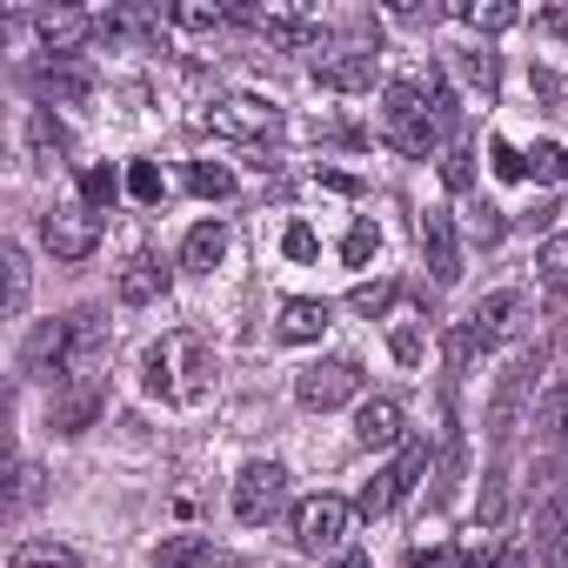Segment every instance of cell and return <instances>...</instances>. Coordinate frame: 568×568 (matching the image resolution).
Returning a JSON list of instances; mask_svg holds the SVG:
<instances>
[{"label": "cell", "instance_id": "6da1fadb", "mask_svg": "<svg viewBox=\"0 0 568 568\" xmlns=\"http://www.w3.org/2000/svg\"><path fill=\"white\" fill-rule=\"evenodd\" d=\"M148 388L161 402H181V408L207 402V388H214V348L201 335H187V328L168 335L161 348H148Z\"/></svg>", "mask_w": 568, "mask_h": 568}, {"label": "cell", "instance_id": "7a4b0ae2", "mask_svg": "<svg viewBox=\"0 0 568 568\" xmlns=\"http://www.w3.org/2000/svg\"><path fill=\"white\" fill-rule=\"evenodd\" d=\"M535 382H541V348H521V355L501 368L495 402H488V435H495V442H515L521 422L535 428Z\"/></svg>", "mask_w": 568, "mask_h": 568}, {"label": "cell", "instance_id": "3957f363", "mask_svg": "<svg viewBox=\"0 0 568 568\" xmlns=\"http://www.w3.org/2000/svg\"><path fill=\"white\" fill-rule=\"evenodd\" d=\"M515 308H521V295H488V302H475L455 328H448V342H442V355H448V368H475L501 335H508V322H515Z\"/></svg>", "mask_w": 568, "mask_h": 568}, {"label": "cell", "instance_id": "277c9868", "mask_svg": "<svg viewBox=\"0 0 568 568\" xmlns=\"http://www.w3.org/2000/svg\"><path fill=\"white\" fill-rule=\"evenodd\" d=\"M101 362H108V315L101 308L61 315V388L68 382H94Z\"/></svg>", "mask_w": 568, "mask_h": 568}, {"label": "cell", "instance_id": "5b68a950", "mask_svg": "<svg viewBox=\"0 0 568 568\" xmlns=\"http://www.w3.org/2000/svg\"><path fill=\"white\" fill-rule=\"evenodd\" d=\"M355 501H342V495H308V501H295V548L302 555H335L342 541H348V528H355Z\"/></svg>", "mask_w": 568, "mask_h": 568}, {"label": "cell", "instance_id": "8992f818", "mask_svg": "<svg viewBox=\"0 0 568 568\" xmlns=\"http://www.w3.org/2000/svg\"><path fill=\"white\" fill-rule=\"evenodd\" d=\"M41 241H48L54 261H88L101 247V214L88 201H61V207L41 214Z\"/></svg>", "mask_w": 568, "mask_h": 568}, {"label": "cell", "instance_id": "52a82bcc", "mask_svg": "<svg viewBox=\"0 0 568 568\" xmlns=\"http://www.w3.org/2000/svg\"><path fill=\"white\" fill-rule=\"evenodd\" d=\"M201 121L214 134H227V141H261V134L281 128V101H267V94H221V101H207Z\"/></svg>", "mask_w": 568, "mask_h": 568}, {"label": "cell", "instance_id": "ba28073f", "mask_svg": "<svg viewBox=\"0 0 568 568\" xmlns=\"http://www.w3.org/2000/svg\"><path fill=\"white\" fill-rule=\"evenodd\" d=\"M362 395V362H348V355H335V362H308L302 375H295V402L302 408H342V402H355Z\"/></svg>", "mask_w": 568, "mask_h": 568}, {"label": "cell", "instance_id": "9c48e42d", "mask_svg": "<svg viewBox=\"0 0 568 568\" xmlns=\"http://www.w3.org/2000/svg\"><path fill=\"white\" fill-rule=\"evenodd\" d=\"M281 495H288V468H281V462H247V468L234 475V521L261 528V521L281 508Z\"/></svg>", "mask_w": 568, "mask_h": 568}, {"label": "cell", "instance_id": "30bf717a", "mask_svg": "<svg viewBox=\"0 0 568 568\" xmlns=\"http://www.w3.org/2000/svg\"><path fill=\"white\" fill-rule=\"evenodd\" d=\"M422 475H428V448H422V442H402V455H395L388 468H375V481L362 488V501H355V508H362V515H388V508L422 481Z\"/></svg>", "mask_w": 568, "mask_h": 568}, {"label": "cell", "instance_id": "8fae6325", "mask_svg": "<svg viewBox=\"0 0 568 568\" xmlns=\"http://www.w3.org/2000/svg\"><path fill=\"white\" fill-rule=\"evenodd\" d=\"M101 408H108V382L94 375V382H68V388H54V402H48V428L54 435H88L94 422H101Z\"/></svg>", "mask_w": 568, "mask_h": 568}, {"label": "cell", "instance_id": "7c38bea8", "mask_svg": "<svg viewBox=\"0 0 568 568\" xmlns=\"http://www.w3.org/2000/svg\"><path fill=\"white\" fill-rule=\"evenodd\" d=\"M382 74V54L375 48H335V54H315V81L328 94H368Z\"/></svg>", "mask_w": 568, "mask_h": 568}, {"label": "cell", "instance_id": "4fadbf2b", "mask_svg": "<svg viewBox=\"0 0 568 568\" xmlns=\"http://www.w3.org/2000/svg\"><path fill=\"white\" fill-rule=\"evenodd\" d=\"M168 281H174V267H168L154 247H141V254H128V267L114 274V302H121V308H148V302L168 295Z\"/></svg>", "mask_w": 568, "mask_h": 568}, {"label": "cell", "instance_id": "5bb4252c", "mask_svg": "<svg viewBox=\"0 0 568 568\" xmlns=\"http://www.w3.org/2000/svg\"><path fill=\"white\" fill-rule=\"evenodd\" d=\"M422 261H428V274L442 281V288H455V281H462V234H455V214L448 207H428L422 214Z\"/></svg>", "mask_w": 568, "mask_h": 568}, {"label": "cell", "instance_id": "9a60e30c", "mask_svg": "<svg viewBox=\"0 0 568 568\" xmlns=\"http://www.w3.org/2000/svg\"><path fill=\"white\" fill-rule=\"evenodd\" d=\"M28 88H34L48 108H81V101L94 94V74H88L81 61H34V68H28Z\"/></svg>", "mask_w": 568, "mask_h": 568}, {"label": "cell", "instance_id": "2e32d148", "mask_svg": "<svg viewBox=\"0 0 568 568\" xmlns=\"http://www.w3.org/2000/svg\"><path fill=\"white\" fill-rule=\"evenodd\" d=\"M355 448H368V455L402 448V402H388V395L362 402V408H355Z\"/></svg>", "mask_w": 568, "mask_h": 568}, {"label": "cell", "instance_id": "e0dca14e", "mask_svg": "<svg viewBox=\"0 0 568 568\" xmlns=\"http://www.w3.org/2000/svg\"><path fill=\"white\" fill-rule=\"evenodd\" d=\"M328 322H335V308H328V302H308V295H295V302H281V322H274V335L288 342V348H308V342H322V335H328Z\"/></svg>", "mask_w": 568, "mask_h": 568}, {"label": "cell", "instance_id": "ac0fdd59", "mask_svg": "<svg viewBox=\"0 0 568 568\" xmlns=\"http://www.w3.org/2000/svg\"><path fill=\"white\" fill-rule=\"evenodd\" d=\"M254 28H261L267 48H288V54H315L328 41L322 21H308V14H254Z\"/></svg>", "mask_w": 568, "mask_h": 568}, {"label": "cell", "instance_id": "d6986e66", "mask_svg": "<svg viewBox=\"0 0 568 568\" xmlns=\"http://www.w3.org/2000/svg\"><path fill=\"white\" fill-rule=\"evenodd\" d=\"M34 28H41V48H48L54 61H81V41H88V34H101V21H94V14H41Z\"/></svg>", "mask_w": 568, "mask_h": 568}, {"label": "cell", "instance_id": "ffe728a7", "mask_svg": "<svg viewBox=\"0 0 568 568\" xmlns=\"http://www.w3.org/2000/svg\"><path fill=\"white\" fill-rule=\"evenodd\" d=\"M227 261V221H201V227H187V241H181V267L187 274H214Z\"/></svg>", "mask_w": 568, "mask_h": 568}, {"label": "cell", "instance_id": "44dd1931", "mask_svg": "<svg viewBox=\"0 0 568 568\" xmlns=\"http://www.w3.org/2000/svg\"><path fill=\"white\" fill-rule=\"evenodd\" d=\"M21 134H28V161H34V168H61V161H68V128H61L48 108H34Z\"/></svg>", "mask_w": 568, "mask_h": 568}, {"label": "cell", "instance_id": "7402d4cb", "mask_svg": "<svg viewBox=\"0 0 568 568\" xmlns=\"http://www.w3.org/2000/svg\"><path fill=\"white\" fill-rule=\"evenodd\" d=\"M8 568H88V561H81V555H74L68 541H54V535H41V541H21Z\"/></svg>", "mask_w": 568, "mask_h": 568}, {"label": "cell", "instance_id": "603a6c76", "mask_svg": "<svg viewBox=\"0 0 568 568\" xmlns=\"http://www.w3.org/2000/svg\"><path fill=\"white\" fill-rule=\"evenodd\" d=\"M0 267H8V315H21V308H28V288H34L28 247H21V241H8V247H0Z\"/></svg>", "mask_w": 568, "mask_h": 568}, {"label": "cell", "instance_id": "cb8c5ba5", "mask_svg": "<svg viewBox=\"0 0 568 568\" xmlns=\"http://www.w3.org/2000/svg\"><path fill=\"white\" fill-rule=\"evenodd\" d=\"M214 561V541L207 535H174V541H161V555H154V568H207Z\"/></svg>", "mask_w": 568, "mask_h": 568}, {"label": "cell", "instance_id": "d4e9b609", "mask_svg": "<svg viewBox=\"0 0 568 568\" xmlns=\"http://www.w3.org/2000/svg\"><path fill=\"white\" fill-rule=\"evenodd\" d=\"M535 274H541V288H555V295H568V227L541 241V254H535Z\"/></svg>", "mask_w": 568, "mask_h": 568}, {"label": "cell", "instance_id": "484cf974", "mask_svg": "<svg viewBox=\"0 0 568 568\" xmlns=\"http://www.w3.org/2000/svg\"><path fill=\"white\" fill-rule=\"evenodd\" d=\"M455 74H462L468 88H481V94H495V81H501V68H495L488 48H462V54H455Z\"/></svg>", "mask_w": 568, "mask_h": 568}, {"label": "cell", "instance_id": "4316f807", "mask_svg": "<svg viewBox=\"0 0 568 568\" xmlns=\"http://www.w3.org/2000/svg\"><path fill=\"white\" fill-rule=\"evenodd\" d=\"M187 187H194L201 201H227V194H234V174H227L221 161H194V168H187Z\"/></svg>", "mask_w": 568, "mask_h": 568}, {"label": "cell", "instance_id": "83f0119b", "mask_svg": "<svg viewBox=\"0 0 568 568\" xmlns=\"http://www.w3.org/2000/svg\"><path fill=\"white\" fill-rule=\"evenodd\" d=\"M468 28H481V34H501V28H515L521 21V8H508V0H481V8H455Z\"/></svg>", "mask_w": 568, "mask_h": 568}, {"label": "cell", "instance_id": "f1b7e54d", "mask_svg": "<svg viewBox=\"0 0 568 568\" xmlns=\"http://www.w3.org/2000/svg\"><path fill=\"white\" fill-rule=\"evenodd\" d=\"M561 174H568V148L535 141V148H528V181H561Z\"/></svg>", "mask_w": 568, "mask_h": 568}, {"label": "cell", "instance_id": "f546056e", "mask_svg": "<svg viewBox=\"0 0 568 568\" xmlns=\"http://www.w3.org/2000/svg\"><path fill=\"white\" fill-rule=\"evenodd\" d=\"M128 194H134V201H148V207H154V201H161V194H168V174H161V168H154V161H134V168H128Z\"/></svg>", "mask_w": 568, "mask_h": 568}, {"label": "cell", "instance_id": "4dcf8cb0", "mask_svg": "<svg viewBox=\"0 0 568 568\" xmlns=\"http://www.w3.org/2000/svg\"><path fill=\"white\" fill-rule=\"evenodd\" d=\"M375 247H382L375 221H355V227H348V241H342V261H348V267H362V261H375Z\"/></svg>", "mask_w": 568, "mask_h": 568}, {"label": "cell", "instance_id": "1f68e13d", "mask_svg": "<svg viewBox=\"0 0 568 568\" xmlns=\"http://www.w3.org/2000/svg\"><path fill=\"white\" fill-rule=\"evenodd\" d=\"M34 501H41V468L21 462V468H14V501H8V515H21V508H34Z\"/></svg>", "mask_w": 568, "mask_h": 568}, {"label": "cell", "instance_id": "d6a6232c", "mask_svg": "<svg viewBox=\"0 0 568 568\" xmlns=\"http://www.w3.org/2000/svg\"><path fill=\"white\" fill-rule=\"evenodd\" d=\"M528 561V548H515V541H495V548H481V555H468L462 568H521Z\"/></svg>", "mask_w": 568, "mask_h": 568}, {"label": "cell", "instance_id": "836d02e7", "mask_svg": "<svg viewBox=\"0 0 568 568\" xmlns=\"http://www.w3.org/2000/svg\"><path fill=\"white\" fill-rule=\"evenodd\" d=\"M388 302H395V288H388V281H362V288L348 295V308H355V315H382Z\"/></svg>", "mask_w": 568, "mask_h": 568}, {"label": "cell", "instance_id": "e575fe53", "mask_svg": "<svg viewBox=\"0 0 568 568\" xmlns=\"http://www.w3.org/2000/svg\"><path fill=\"white\" fill-rule=\"evenodd\" d=\"M281 247H288V261H315V254H322V241H315V227H308V221H288Z\"/></svg>", "mask_w": 568, "mask_h": 568}, {"label": "cell", "instance_id": "d590c367", "mask_svg": "<svg viewBox=\"0 0 568 568\" xmlns=\"http://www.w3.org/2000/svg\"><path fill=\"white\" fill-rule=\"evenodd\" d=\"M168 21H174V28H221V21H234V14H227V8H174Z\"/></svg>", "mask_w": 568, "mask_h": 568}, {"label": "cell", "instance_id": "8d00e7d4", "mask_svg": "<svg viewBox=\"0 0 568 568\" xmlns=\"http://www.w3.org/2000/svg\"><path fill=\"white\" fill-rule=\"evenodd\" d=\"M488 154H495V174H508V181H515V174H528V154H521L515 141H488Z\"/></svg>", "mask_w": 568, "mask_h": 568}, {"label": "cell", "instance_id": "74e56055", "mask_svg": "<svg viewBox=\"0 0 568 568\" xmlns=\"http://www.w3.org/2000/svg\"><path fill=\"white\" fill-rule=\"evenodd\" d=\"M81 187H88V207H94V214L114 201V174H108V168H88V181H81Z\"/></svg>", "mask_w": 568, "mask_h": 568}, {"label": "cell", "instance_id": "f35d334b", "mask_svg": "<svg viewBox=\"0 0 568 568\" xmlns=\"http://www.w3.org/2000/svg\"><path fill=\"white\" fill-rule=\"evenodd\" d=\"M388 348H395V362H408V368L422 362V335H415L408 322H395V335H388Z\"/></svg>", "mask_w": 568, "mask_h": 568}, {"label": "cell", "instance_id": "ab89813d", "mask_svg": "<svg viewBox=\"0 0 568 568\" xmlns=\"http://www.w3.org/2000/svg\"><path fill=\"white\" fill-rule=\"evenodd\" d=\"M442 181H448V187H468V148H448V161H442Z\"/></svg>", "mask_w": 568, "mask_h": 568}, {"label": "cell", "instance_id": "60d3db41", "mask_svg": "<svg viewBox=\"0 0 568 568\" xmlns=\"http://www.w3.org/2000/svg\"><path fill=\"white\" fill-rule=\"evenodd\" d=\"M475 234H481V241H501V207L481 201V207H475Z\"/></svg>", "mask_w": 568, "mask_h": 568}, {"label": "cell", "instance_id": "b9f144b4", "mask_svg": "<svg viewBox=\"0 0 568 568\" xmlns=\"http://www.w3.org/2000/svg\"><path fill=\"white\" fill-rule=\"evenodd\" d=\"M415 568H462V555L455 548H428V555H415Z\"/></svg>", "mask_w": 568, "mask_h": 568}, {"label": "cell", "instance_id": "7bdbcfd3", "mask_svg": "<svg viewBox=\"0 0 568 568\" xmlns=\"http://www.w3.org/2000/svg\"><path fill=\"white\" fill-rule=\"evenodd\" d=\"M328 568H375V561H368V555H355V548H348V555H335V561H328Z\"/></svg>", "mask_w": 568, "mask_h": 568}]
</instances>
